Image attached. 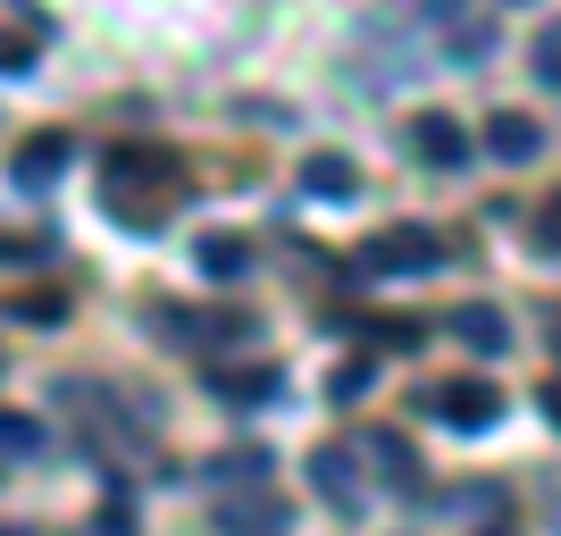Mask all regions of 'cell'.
Here are the masks:
<instances>
[{"instance_id": "obj_1", "label": "cell", "mask_w": 561, "mask_h": 536, "mask_svg": "<svg viewBox=\"0 0 561 536\" xmlns=\"http://www.w3.org/2000/svg\"><path fill=\"white\" fill-rule=\"evenodd\" d=\"M436 260H445L436 227H386L369 252H360V269H369V277H427Z\"/></svg>"}, {"instance_id": "obj_2", "label": "cell", "mask_w": 561, "mask_h": 536, "mask_svg": "<svg viewBox=\"0 0 561 536\" xmlns=\"http://www.w3.org/2000/svg\"><path fill=\"white\" fill-rule=\"evenodd\" d=\"M427 411H436L445 427H461V436H478V427H494V411H503V402H494V386L461 377V386H436V395H427Z\"/></svg>"}, {"instance_id": "obj_3", "label": "cell", "mask_w": 561, "mask_h": 536, "mask_svg": "<svg viewBox=\"0 0 561 536\" xmlns=\"http://www.w3.org/2000/svg\"><path fill=\"white\" fill-rule=\"evenodd\" d=\"M486 151H494L503 168H528V160L545 151V126H537V117H519V110H494V117H486Z\"/></svg>"}, {"instance_id": "obj_4", "label": "cell", "mask_w": 561, "mask_h": 536, "mask_svg": "<svg viewBox=\"0 0 561 536\" xmlns=\"http://www.w3.org/2000/svg\"><path fill=\"white\" fill-rule=\"evenodd\" d=\"M411 151H420L427 168H461V160H469V135L436 110V117H420V126H411Z\"/></svg>"}, {"instance_id": "obj_5", "label": "cell", "mask_w": 561, "mask_h": 536, "mask_svg": "<svg viewBox=\"0 0 561 536\" xmlns=\"http://www.w3.org/2000/svg\"><path fill=\"white\" fill-rule=\"evenodd\" d=\"M302 193H319V202H344V193H360V168H352L344 151H310V160H302Z\"/></svg>"}, {"instance_id": "obj_6", "label": "cell", "mask_w": 561, "mask_h": 536, "mask_svg": "<svg viewBox=\"0 0 561 536\" xmlns=\"http://www.w3.org/2000/svg\"><path fill=\"white\" fill-rule=\"evenodd\" d=\"M453 335H461L469 352H503V344H512V327H503L494 303H461V310H453Z\"/></svg>"}, {"instance_id": "obj_7", "label": "cell", "mask_w": 561, "mask_h": 536, "mask_svg": "<svg viewBox=\"0 0 561 536\" xmlns=\"http://www.w3.org/2000/svg\"><path fill=\"white\" fill-rule=\"evenodd\" d=\"M59 168H68V142H59V135H43V142H25V151H18V168H9V176H18V185L34 193V185H50Z\"/></svg>"}, {"instance_id": "obj_8", "label": "cell", "mask_w": 561, "mask_h": 536, "mask_svg": "<svg viewBox=\"0 0 561 536\" xmlns=\"http://www.w3.org/2000/svg\"><path fill=\"white\" fill-rule=\"evenodd\" d=\"M243 269H252V243H243V235H202V277L234 285Z\"/></svg>"}, {"instance_id": "obj_9", "label": "cell", "mask_w": 561, "mask_h": 536, "mask_svg": "<svg viewBox=\"0 0 561 536\" xmlns=\"http://www.w3.org/2000/svg\"><path fill=\"white\" fill-rule=\"evenodd\" d=\"M310 478H319V494H328V503H352V461L335 453V444L319 453V461H310Z\"/></svg>"}, {"instance_id": "obj_10", "label": "cell", "mask_w": 561, "mask_h": 536, "mask_svg": "<svg viewBox=\"0 0 561 536\" xmlns=\"http://www.w3.org/2000/svg\"><path fill=\"white\" fill-rule=\"evenodd\" d=\"M277 386H285L277 369H243V377H218V395H227V402H268Z\"/></svg>"}, {"instance_id": "obj_11", "label": "cell", "mask_w": 561, "mask_h": 536, "mask_svg": "<svg viewBox=\"0 0 561 536\" xmlns=\"http://www.w3.org/2000/svg\"><path fill=\"white\" fill-rule=\"evenodd\" d=\"M0 453H43V427L25 411H0Z\"/></svg>"}, {"instance_id": "obj_12", "label": "cell", "mask_w": 561, "mask_h": 536, "mask_svg": "<svg viewBox=\"0 0 561 536\" xmlns=\"http://www.w3.org/2000/svg\"><path fill=\"white\" fill-rule=\"evenodd\" d=\"M528 59H537V84H553V93H561V25H545Z\"/></svg>"}, {"instance_id": "obj_13", "label": "cell", "mask_w": 561, "mask_h": 536, "mask_svg": "<svg viewBox=\"0 0 561 536\" xmlns=\"http://www.w3.org/2000/svg\"><path fill=\"white\" fill-rule=\"evenodd\" d=\"M277 503H268V494H252V503H227V528H277Z\"/></svg>"}, {"instance_id": "obj_14", "label": "cell", "mask_w": 561, "mask_h": 536, "mask_svg": "<svg viewBox=\"0 0 561 536\" xmlns=\"http://www.w3.org/2000/svg\"><path fill=\"white\" fill-rule=\"evenodd\" d=\"M369 361H344V369H335V402H352V395H369Z\"/></svg>"}, {"instance_id": "obj_15", "label": "cell", "mask_w": 561, "mask_h": 536, "mask_svg": "<svg viewBox=\"0 0 561 536\" xmlns=\"http://www.w3.org/2000/svg\"><path fill=\"white\" fill-rule=\"evenodd\" d=\"M25 59H34V43H25V34H0V76H18Z\"/></svg>"}, {"instance_id": "obj_16", "label": "cell", "mask_w": 561, "mask_h": 536, "mask_svg": "<svg viewBox=\"0 0 561 536\" xmlns=\"http://www.w3.org/2000/svg\"><path fill=\"white\" fill-rule=\"evenodd\" d=\"M369 453H377V461H386V478H402V469H411V453H402L394 436H369Z\"/></svg>"}, {"instance_id": "obj_17", "label": "cell", "mask_w": 561, "mask_h": 536, "mask_svg": "<svg viewBox=\"0 0 561 536\" xmlns=\"http://www.w3.org/2000/svg\"><path fill=\"white\" fill-rule=\"evenodd\" d=\"M537 243H545V252H561V202H553V210L537 218Z\"/></svg>"}, {"instance_id": "obj_18", "label": "cell", "mask_w": 561, "mask_h": 536, "mask_svg": "<svg viewBox=\"0 0 561 536\" xmlns=\"http://www.w3.org/2000/svg\"><path fill=\"white\" fill-rule=\"evenodd\" d=\"M545 402H553V427H561V386H553V395H545Z\"/></svg>"}, {"instance_id": "obj_19", "label": "cell", "mask_w": 561, "mask_h": 536, "mask_svg": "<svg viewBox=\"0 0 561 536\" xmlns=\"http://www.w3.org/2000/svg\"><path fill=\"white\" fill-rule=\"evenodd\" d=\"M0 536H18V528H0Z\"/></svg>"}]
</instances>
